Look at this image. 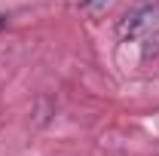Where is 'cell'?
Masks as SVG:
<instances>
[{
  "label": "cell",
  "instance_id": "cell-1",
  "mask_svg": "<svg viewBox=\"0 0 159 156\" xmlns=\"http://www.w3.org/2000/svg\"><path fill=\"white\" fill-rule=\"evenodd\" d=\"M119 34L132 40H144V43H153V37L159 40V6L150 3V6H138L135 12H129Z\"/></svg>",
  "mask_w": 159,
  "mask_h": 156
},
{
  "label": "cell",
  "instance_id": "cell-2",
  "mask_svg": "<svg viewBox=\"0 0 159 156\" xmlns=\"http://www.w3.org/2000/svg\"><path fill=\"white\" fill-rule=\"evenodd\" d=\"M0 28H3V21H0Z\"/></svg>",
  "mask_w": 159,
  "mask_h": 156
}]
</instances>
